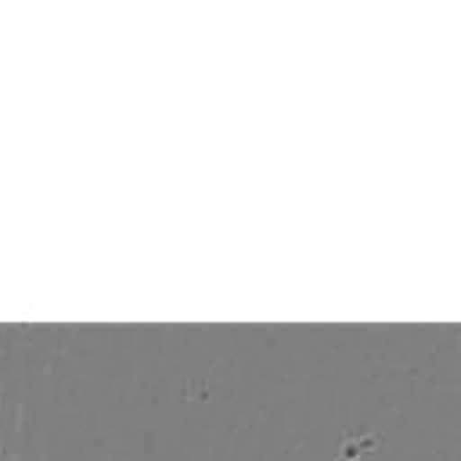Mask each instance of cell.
Segmentation results:
<instances>
[{
	"label": "cell",
	"instance_id": "obj_1",
	"mask_svg": "<svg viewBox=\"0 0 461 461\" xmlns=\"http://www.w3.org/2000/svg\"><path fill=\"white\" fill-rule=\"evenodd\" d=\"M7 455V395H4V385H0V461Z\"/></svg>",
	"mask_w": 461,
	"mask_h": 461
}]
</instances>
